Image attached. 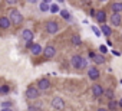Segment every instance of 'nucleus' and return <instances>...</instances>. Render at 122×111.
<instances>
[{
    "mask_svg": "<svg viewBox=\"0 0 122 111\" xmlns=\"http://www.w3.org/2000/svg\"><path fill=\"white\" fill-rule=\"evenodd\" d=\"M7 16L10 17V20H12L13 26H20V25L23 23V20H25L23 15H22L17 9H15V7H12V9L9 10V15H7Z\"/></svg>",
    "mask_w": 122,
    "mask_h": 111,
    "instance_id": "1",
    "label": "nucleus"
},
{
    "mask_svg": "<svg viewBox=\"0 0 122 111\" xmlns=\"http://www.w3.org/2000/svg\"><path fill=\"white\" fill-rule=\"evenodd\" d=\"M45 30H46V33H49V35H56V33L60 30V26H59V23H57L56 20H47V22L45 23Z\"/></svg>",
    "mask_w": 122,
    "mask_h": 111,
    "instance_id": "2",
    "label": "nucleus"
},
{
    "mask_svg": "<svg viewBox=\"0 0 122 111\" xmlns=\"http://www.w3.org/2000/svg\"><path fill=\"white\" fill-rule=\"evenodd\" d=\"M25 97H26L27 100L35 101V100H37V98L40 97V91H39V88H37V87L30 85V87H27V88H26V91H25Z\"/></svg>",
    "mask_w": 122,
    "mask_h": 111,
    "instance_id": "3",
    "label": "nucleus"
},
{
    "mask_svg": "<svg viewBox=\"0 0 122 111\" xmlns=\"http://www.w3.org/2000/svg\"><path fill=\"white\" fill-rule=\"evenodd\" d=\"M37 88H39V91H47V89H50V88H52L50 79L46 78V77L39 78V79H37Z\"/></svg>",
    "mask_w": 122,
    "mask_h": 111,
    "instance_id": "4",
    "label": "nucleus"
},
{
    "mask_svg": "<svg viewBox=\"0 0 122 111\" xmlns=\"http://www.w3.org/2000/svg\"><path fill=\"white\" fill-rule=\"evenodd\" d=\"M52 107H53L55 110H57V111H63L65 107H66L65 100H63L62 97H55V98L52 100Z\"/></svg>",
    "mask_w": 122,
    "mask_h": 111,
    "instance_id": "5",
    "label": "nucleus"
},
{
    "mask_svg": "<svg viewBox=\"0 0 122 111\" xmlns=\"http://www.w3.org/2000/svg\"><path fill=\"white\" fill-rule=\"evenodd\" d=\"M56 48L53 46V45H47V46H45V49H43V58L45 59H52V58H55L56 56Z\"/></svg>",
    "mask_w": 122,
    "mask_h": 111,
    "instance_id": "6",
    "label": "nucleus"
},
{
    "mask_svg": "<svg viewBox=\"0 0 122 111\" xmlns=\"http://www.w3.org/2000/svg\"><path fill=\"white\" fill-rule=\"evenodd\" d=\"M91 91H92L93 98H101V97H103V94H105V88H103V85H101V84H93L92 88H91Z\"/></svg>",
    "mask_w": 122,
    "mask_h": 111,
    "instance_id": "7",
    "label": "nucleus"
},
{
    "mask_svg": "<svg viewBox=\"0 0 122 111\" xmlns=\"http://www.w3.org/2000/svg\"><path fill=\"white\" fill-rule=\"evenodd\" d=\"M12 26H13V23H12L9 16H6V15L0 16V29H2V30H9Z\"/></svg>",
    "mask_w": 122,
    "mask_h": 111,
    "instance_id": "8",
    "label": "nucleus"
},
{
    "mask_svg": "<svg viewBox=\"0 0 122 111\" xmlns=\"http://www.w3.org/2000/svg\"><path fill=\"white\" fill-rule=\"evenodd\" d=\"M99 77H101V72H99L98 67H91V68L88 69V78H89L91 81H98Z\"/></svg>",
    "mask_w": 122,
    "mask_h": 111,
    "instance_id": "9",
    "label": "nucleus"
},
{
    "mask_svg": "<svg viewBox=\"0 0 122 111\" xmlns=\"http://www.w3.org/2000/svg\"><path fill=\"white\" fill-rule=\"evenodd\" d=\"M109 22L112 26H121L122 25V13H112L109 16Z\"/></svg>",
    "mask_w": 122,
    "mask_h": 111,
    "instance_id": "10",
    "label": "nucleus"
},
{
    "mask_svg": "<svg viewBox=\"0 0 122 111\" xmlns=\"http://www.w3.org/2000/svg\"><path fill=\"white\" fill-rule=\"evenodd\" d=\"M43 46L40 43H33V46L30 48V53L33 55V56H40V55H43Z\"/></svg>",
    "mask_w": 122,
    "mask_h": 111,
    "instance_id": "11",
    "label": "nucleus"
},
{
    "mask_svg": "<svg viewBox=\"0 0 122 111\" xmlns=\"http://www.w3.org/2000/svg\"><path fill=\"white\" fill-rule=\"evenodd\" d=\"M82 59H83V56H81V55H73V56L71 58V65H72V68H75V69H81Z\"/></svg>",
    "mask_w": 122,
    "mask_h": 111,
    "instance_id": "12",
    "label": "nucleus"
},
{
    "mask_svg": "<svg viewBox=\"0 0 122 111\" xmlns=\"http://www.w3.org/2000/svg\"><path fill=\"white\" fill-rule=\"evenodd\" d=\"M95 19H96L99 23L105 25V23H106V19H108V15H106V12H105L103 9H99V10H96V16H95Z\"/></svg>",
    "mask_w": 122,
    "mask_h": 111,
    "instance_id": "13",
    "label": "nucleus"
},
{
    "mask_svg": "<svg viewBox=\"0 0 122 111\" xmlns=\"http://www.w3.org/2000/svg\"><path fill=\"white\" fill-rule=\"evenodd\" d=\"M22 39L25 42H29V40H33L35 39V33L32 29H23L22 30Z\"/></svg>",
    "mask_w": 122,
    "mask_h": 111,
    "instance_id": "14",
    "label": "nucleus"
},
{
    "mask_svg": "<svg viewBox=\"0 0 122 111\" xmlns=\"http://www.w3.org/2000/svg\"><path fill=\"white\" fill-rule=\"evenodd\" d=\"M109 7L112 13H122V2H112Z\"/></svg>",
    "mask_w": 122,
    "mask_h": 111,
    "instance_id": "15",
    "label": "nucleus"
},
{
    "mask_svg": "<svg viewBox=\"0 0 122 111\" xmlns=\"http://www.w3.org/2000/svg\"><path fill=\"white\" fill-rule=\"evenodd\" d=\"M93 62L98 64V65H103V64H106L105 55H102V53H96V55H95V58H93Z\"/></svg>",
    "mask_w": 122,
    "mask_h": 111,
    "instance_id": "16",
    "label": "nucleus"
},
{
    "mask_svg": "<svg viewBox=\"0 0 122 111\" xmlns=\"http://www.w3.org/2000/svg\"><path fill=\"white\" fill-rule=\"evenodd\" d=\"M101 32H102V35H103V36H106V38H109V36L112 35V29H111V26H109V25H106V23L101 26Z\"/></svg>",
    "mask_w": 122,
    "mask_h": 111,
    "instance_id": "17",
    "label": "nucleus"
},
{
    "mask_svg": "<svg viewBox=\"0 0 122 111\" xmlns=\"http://www.w3.org/2000/svg\"><path fill=\"white\" fill-rule=\"evenodd\" d=\"M109 111H116L118 108H119V104H118V101L116 100H109L108 101V107H106Z\"/></svg>",
    "mask_w": 122,
    "mask_h": 111,
    "instance_id": "18",
    "label": "nucleus"
},
{
    "mask_svg": "<svg viewBox=\"0 0 122 111\" xmlns=\"http://www.w3.org/2000/svg\"><path fill=\"white\" fill-rule=\"evenodd\" d=\"M71 43H72L73 46H81V45H82L81 36H79V35H73V36L71 38Z\"/></svg>",
    "mask_w": 122,
    "mask_h": 111,
    "instance_id": "19",
    "label": "nucleus"
},
{
    "mask_svg": "<svg viewBox=\"0 0 122 111\" xmlns=\"http://www.w3.org/2000/svg\"><path fill=\"white\" fill-rule=\"evenodd\" d=\"M103 97H105L108 101H109V100H115V91H113L112 88H108V89H105Z\"/></svg>",
    "mask_w": 122,
    "mask_h": 111,
    "instance_id": "20",
    "label": "nucleus"
},
{
    "mask_svg": "<svg viewBox=\"0 0 122 111\" xmlns=\"http://www.w3.org/2000/svg\"><path fill=\"white\" fill-rule=\"evenodd\" d=\"M60 16H62L63 17V20H66V22H71L72 20V16H71V13L66 10V9H60Z\"/></svg>",
    "mask_w": 122,
    "mask_h": 111,
    "instance_id": "21",
    "label": "nucleus"
},
{
    "mask_svg": "<svg viewBox=\"0 0 122 111\" xmlns=\"http://www.w3.org/2000/svg\"><path fill=\"white\" fill-rule=\"evenodd\" d=\"M49 9H50V5H47V3H45V2H40V5H39V10H40V12L46 13V12H49Z\"/></svg>",
    "mask_w": 122,
    "mask_h": 111,
    "instance_id": "22",
    "label": "nucleus"
},
{
    "mask_svg": "<svg viewBox=\"0 0 122 111\" xmlns=\"http://www.w3.org/2000/svg\"><path fill=\"white\" fill-rule=\"evenodd\" d=\"M49 12H50L52 15L59 13V12H60V7L57 6V3H52V5H50V9H49Z\"/></svg>",
    "mask_w": 122,
    "mask_h": 111,
    "instance_id": "23",
    "label": "nucleus"
},
{
    "mask_svg": "<svg viewBox=\"0 0 122 111\" xmlns=\"http://www.w3.org/2000/svg\"><path fill=\"white\" fill-rule=\"evenodd\" d=\"M9 92H10V87H9L7 84L2 85V94H3V95H7Z\"/></svg>",
    "mask_w": 122,
    "mask_h": 111,
    "instance_id": "24",
    "label": "nucleus"
},
{
    "mask_svg": "<svg viewBox=\"0 0 122 111\" xmlns=\"http://www.w3.org/2000/svg\"><path fill=\"white\" fill-rule=\"evenodd\" d=\"M40 108H42V104H40V105H32V104H30V105L27 107V111H40Z\"/></svg>",
    "mask_w": 122,
    "mask_h": 111,
    "instance_id": "25",
    "label": "nucleus"
},
{
    "mask_svg": "<svg viewBox=\"0 0 122 111\" xmlns=\"http://www.w3.org/2000/svg\"><path fill=\"white\" fill-rule=\"evenodd\" d=\"M91 29H92V32H93V33H95V35H96L98 38H99V36L102 35V32H101V28H98V26H92Z\"/></svg>",
    "mask_w": 122,
    "mask_h": 111,
    "instance_id": "26",
    "label": "nucleus"
},
{
    "mask_svg": "<svg viewBox=\"0 0 122 111\" xmlns=\"http://www.w3.org/2000/svg\"><path fill=\"white\" fill-rule=\"evenodd\" d=\"M2 108H13V102L12 101H3L2 102Z\"/></svg>",
    "mask_w": 122,
    "mask_h": 111,
    "instance_id": "27",
    "label": "nucleus"
},
{
    "mask_svg": "<svg viewBox=\"0 0 122 111\" xmlns=\"http://www.w3.org/2000/svg\"><path fill=\"white\" fill-rule=\"evenodd\" d=\"M88 64H89V62H88V59H86V58H83V59H82V64H81V69H79V71H82V69H86Z\"/></svg>",
    "mask_w": 122,
    "mask_h": 111,
    "instance_id": "28",
    "label": "nucleus"
},
{
    "mask_svg": "<svg viewBox=\"0 0 122 111\" xmlns=\"http://www.w3.org/2000/svg\"><path fill=\"white\" fill-rule=\"evenodd\" d=\"M99 52H101L102 55H105V53L108 52V48H106L105 45H101V46H99Z\"/></svg>",
    "mask_w": 122,
    "mask_h": 111,
    "instance_id": "29",
    "label": "nucleus"
},
{
    "mask_svg": "<svg viewBox=\"0 0 122 111\" xmlns=\"http://www.w3.org/2000/svg\"><path fill=\"white\" fill-rule=\"evenodd\" d=\"M5 2H6V3H7L9 6H15V5H16V3L19 2V0H5Z\"/></svg>",
    "mask_w": 122,
    "mask_h": 111,
    "instance_id": "30",
    "label": "nucleus"
},
{
    "mask_svg": "<svg viewBox=\"0 0 122 111\" xmlns=\"http://www.w3.org/2000/svg\"><path fill=\"white\" fill-rule=\"evenodd\" d=\"M33 43H35V42H33V40H29V42H25V46H26V48H27V49H29V50H30V48H32V46H33Z\"/></svg>",
    "mask_w": 122,
    "mask_h": 111,
    "instance_id": "31",
    "label": "nucleus"
},
{
    "mask_svg": "<svg viewBox=\"0 0 122 111\" xmlns=\"http://www.w3.org/2000/svg\"><path fill=\"white\" fill-rule=\"evenodd\" d=\"M89 15H91V16H92V17L95 19V16H96V10H95V9H91V12H89Z\"/></svg>",
    "mask_w": 122,
    "mask_h": 111,
    "instance_id": "32",
    "label": "nucleus"
},
{
    "mask_svg": "<svg viewBox=\"0 0 122 111\" xmlns=\"http://www.w3.org/2000/svg\"><path fill=\"white\" fill-rule=\"evenodd\" d=\"M96 111H109V110H108V108H105V107H99Z\"/></svg>",
    "mask_w": 122,
    "mask_h": 111,
    "instance_id": "33",
    "label": "nucleus"
},
{
    "mask_svg": "<svg viewBox=\"0 0 122 111\" xmlns=\"http://www.w3.org/2000/svg\"><path fill=\"white\" fill-rule=\"evenodd\" d=\"M95 55H96V53H95V52H92V50H89V56H91V58H92V59H93V58H95Z\"/></svg>",
    "mask_w": 122,
    "mask_h": 111,
    "instance_id": "34",
    "label": "nucleus"
},
{
    "mask_svg": "<svg viewBox=\"0 0 122 111\" xmlns=\"http://www.w3.org/2000/svg\"><path fill=\"white\" fill-rule=\"evenodd\" d=\"M118 104H119V108H122V97L118 100Z\"/></svg>",
    "mask_w": 122,
    "mask_h": 111,
    "instance_id": "35",
    "label": "nucleus"
},
{
    "mask_svg": "<svg viewBox=\"0 0 122 111\" xmlns=\"http://www.w3.org/2000/svg\"><path fill=\"white\" fill-rule=\"evenodd\" d=\"M0 111H13V108H2Z\"/></svg>",
    "mask_w": 122,
    "mask_h": 111,
    "instance_id": "36",
    "label": "nucleus"
},
{
    "mask_svg": "<svg viewBox=\"0 0 122 111\" xmlns=\"http://www.w3.org/2000/svg\"><path fill=\"white\" fill-rule=\"evenodd\" d=\"M112 52H113V55H115V56H119V55H121L118 50H112Z\"/></svg>",
    "mask_w": 122,
    "mask_h": 111,
    "instance_id": "37",
    "label": "nucleus"
},
{
    "mask_svg": "<svg viewBox=\"0 0 122 111\" xmlns=\"http://www.w3.org/2000/svg\"><path fill=\"white\" fill-rule=\"evenodd\" d=\"M40 2H45V3H47V5H50V3H52V0H40Z\"/></svg>",
    "mask_w": 122,
    "mask_h": 111,
    "instance_id": "38",
    "label": "nucleus"
},
{
    "mask_svg": "<svg viewBox=\"0 0 122 111\" xmlns=\"http://www.w3.org/2000/svg\"><path fill=\"white\" fill-rule=\"evenodd\" d=\"M57 3H65V0H56Z\"/></svg>",
    "mask_w": 122,
    "mask_h": 111,
    "instance_id": "39",
    "label": "nucleus"
},
{
    "mask_svg": "<svg viewBox=\"0 0 122 111\" xmlns=\"http://www.w3.org/2000/svg\"><path fill=\"white\" fill-rule=\"evenodd\" d=\"M30 3H36V2H39V0H29Z\"/></svg>",
    "mask_w": 122,
    "mask_h": 111,
    "instance_id": "40",
    "label": "nucleus"
},
{
    "mask_svg": "<svg viewBox=\"0 0 122 111\" xmlns=\"http://www.w3.org/2000/svg\"><path fill=\"white\" fill-rule=\"evenodd\" d=\"M99 2H102V3H105V2H108V0H99Z\"/></svg>",
    "mask_w": 122,
    "mask_h": 111,
    "instance_id": "41",
    "label": "nucleus"
},
{
    "mask_svg": "<svg viewBox=\"0 0 122 111\" xmlns=\"http://www.w3.org/2000/svg\"><path fill=\"white\" fill-rule=\"evenodd\" d=\"M0 94H2V85H0Z\"/></svg>",
    "mask_w": 122,
    "mask_h": 111,
    "instance_id": "42",
    "label": "nucleus"
}]
</instances>
